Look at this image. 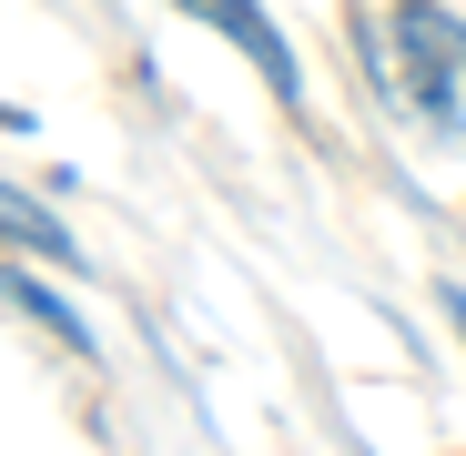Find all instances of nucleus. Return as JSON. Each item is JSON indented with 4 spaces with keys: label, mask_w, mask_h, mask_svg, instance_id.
<instances>
[{
    "label": "nucleus",
    "mask_w": 466,
    "mask_h": 456,
    "mask_svg": "<svg viewBox=\"0 0 466 456\" xmlns=\"http://www.w3.org/2000/svg\"><path fill=\"white\" fill-rule=\"evenodd\" d=\"M396 31H406V61H416V102H426V112L446 122V142H456V71H466V31L436 21L426 0H406Z\"/></svg>",
    "instance_id": "obj_1"
},
{
    "label": "nucleus",
    "mask_w": 466,
    "mask_h": 456,
    "mask_svg": "<svg viewBox=\"0 0 466 456\" xmlns=\"http://www.w3.org/2000/svg\"><path fill=\"white\" fill-rule=\"evenodd\" d=\"M11 304H21V315H41V325H51L61 345H92V325H82V315H71V304H61V294H51L41 274H11Z\"/></svg>",
    "instance_id": "obj_3"
},
{
    "label": "nucleus",
    "mask_w": 466,
    "mask_h": 456,
    "mask_svg": "<svg viewBox=\"0 0 466 456\" xmlns=\"http://www.w3.org/2000/svg\"><path fill=\"white\" fill-rule=\"evenodd\" d=\"M183 11H193V21H213L223 41H244V61H254L264 82H274V92L294 102V51H284V31H274V21L254 11V0H183Z\"/></svg>",
    "instance_id": "obj_2"
},
{
    "label": "nucleus",
    "mask_w": 466,
    "mask_h": 456,
    "mask_svg": "<svg viewBox=\"0 0 466 456\" xmlns=\"http://www.w3.org/2000/svg\"><path fill=\"white\" fill-rule=\"evenodd\" d=\"M11 234H21V244H41L51 264H71V234H61V223H51V213H41L31 193H11Z\"/></svg>",
    "instance_id": "obj_4"
},
{
    "label": "nucleus",
    "mask_w": 466,
    "mask_h": 456,
    "mask_svg": "<svg viewBox=\"0 0 466 456\" xmlns=\"http://www.w3.org/2000/svg\"><path fill=\"white\" fill-rule=\"evenodd\" d=\"M446 315H456V335H466V294H446Z\"/></svg>",
    "instance_id": "obj_5"
}]
</instances>
